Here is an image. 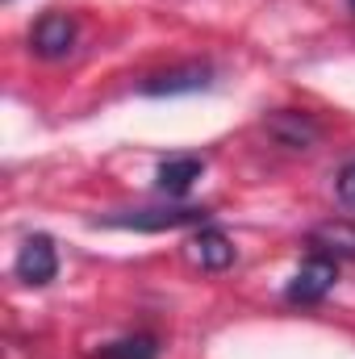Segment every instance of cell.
Here are the masks:
<instances>
[{"label": "cell", "mask_w": 355, "mask_h": 359, "mask_svg": "<svg viewBox=\"0 0 355 359\" xmlns=\"http://www.w3.org/2000/svg\"><path fill=\"white\" fill-rule=\"evenodd\" d=\"M201 176H205V159H196V155H172V159L159 163L155 188H159L163 196H188V188Z\"/></svg>", "instance_id": "9c48e42d"}, {"label": "cell", "mask_w": 355, "mask_h": 359, "mask_svg": "<svg viewBox=\"0 0 355 359\" xmlns=\"http://www.w3.org/2000/svg\"><path fill=\"white\" fill-rule=\"evenodd\" d=\"M188 247H192V259L205 271H226L234 264V243H230V234H226L222 226H213V222L196 226V234L188 238Z\"/></svg>", "instance_id": "52a82bcc"}, {"label": "cell", "mask_w": 355, "mask_h": 359, "mask_svg": "<svg viewBox=\"0 0 355 359\" xmlns=\"http://www.w3.org/2000/svg\"><path fill=\"white\" fill-rule=\"evenodd\" d=\"M13 276L29 288H42L59 276V251H55V238L51 234H29L21 247H17V259H13Z\"/></svg>", "instance_id": "3957f363"}, {"label": "cell", "mask_w": 355, "mask_h": 359, "mask_svg": "<svg viewBox=\"0 0 355 359\" xmlns=\"http://www.w3.org/2000/svg\"><path fill=\"white\" fill-rule=\"evenodd\" d=\"M213 84V72L201 67V63H188V67H172V72H159V76H147L138 92L142 96H180V92H201Z\"/></svg>", "instance_id": "8992f818"}, {"label": "cell", "mask_w": 355, "mask_h": 359, "mask_svg": "<svg viewBox=\"0 0 355 359\" xmlns=\"http://www.w3.org/2000/svg\"><path fill=\"white\" fill-rule=\"evenodd\" d=\"M335 192H339V201H343L347 209H355V159L339 168V176H335Z\"/></svg>", "instance_id": "8fae6325"}, {"label": "cell", "mask_w": 355, "mask_h": 359, "mask_svg": "<svg viewBox=\"0 0 355 359\" xmlns=\"http://www.w3.org/2000/svg\"><path fill=\"white\" fill-rule=\"evenodd\" d=\"M335 284H339V259L309 255V259L297 268V276L284 284V301H293V305H318Z\"/></svg>", "instance_id": "7a4b0ae2"}, {"label": "cell", "mask_w": 355, "mask_h": 359, "mask_svg": "<svg viewBox=\"0 0 355 359\" xmlns=\"http://www.w3.org/2000/svg\"><path fill=\"white\" fill-rule=\"evenodd\" d=\"M96 359H159V339L155 334H130L117 343H105Z\"/></svg>", "instance_id": "30bf717a"}, {"label": "cell", "mask_w": 355, "mask_h": 359, "mask_svg": "<svg viewBox=\"0 0 355 359\" xmlns=\"http://www.w3.org/2000/svg\"><path fill=\"white\" fill-rule=\"evenodd\" d=\"M347 4H351V13H355V0H347Z\"/></svg>", "instance_id": "7c38bea8"}, {"label": "cell", "mask_w": 355, "mask_h": 359, "mask_svg": "<svg viewBox=\"0 0 355 359\" xmlns=\"http://www.w3.org/2000/svg\"><path fill=\"white\" fill-rule=\"evenodd\" d=\"M213 213L201 205H168V209H121V213H105L96 217V226L105 230H138V234H163L180 226H205Z\"/></svg>", "instance_id": "6da1fadb"}, {"label": "cell", "mask_w": 355, "mask_h": 359, "mask_svg": "<svg viewBox=\"0 0 355 359\" xmlns=\"http://www.w3.org/2000/svg\"><path fill=\"white\" fill-rule=\"evenodd\" d=\"M267 134H272L280 147L305 151V147H314V142H318L322 126H318L309 113H297V109H280V113H272V117H267Z\"/></svg>", "instance_id": "ba28073f"}, {"label": "cell", "mask_w": 355, "mask_h": 359, "mask_svg": "<svg viewBox=\"0 0 355 359\" xmlns=\"http://www.w3.org/2000/svg\"><path fill=\"white\" fill-rule=\"evenodd\" d=\"M72 46H76V17L72 13H59V8H51V13H42L38 21H34V29H29V50L38 55V59H67L72 55Z\"/></svg>", "instance_id": "277c9868"}, {"label": "cell", "mask_w": 355, "mask_h": 359, "mask_svg": "<svg viewBox=\"0 0 355 359\" xmlns=\"http://www.w3.org/2000/svg\"><path fill=\"white\" fill-rule=\"evenodd\" d=\"M305 247H309V255H326V259H355V222H347V217L318 222V226L305 234Z\"/></svg>", "instance_id": "5b68a950"}]
</instances>
